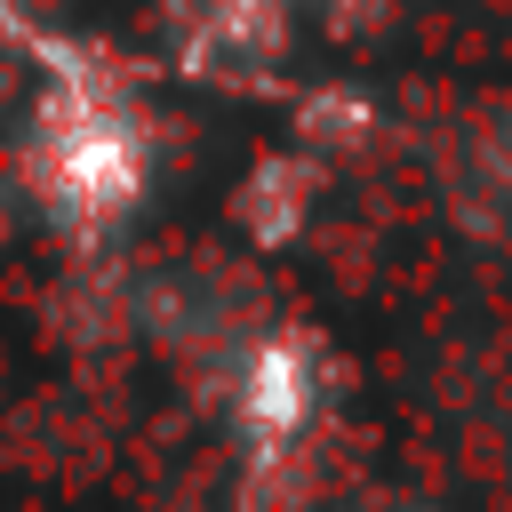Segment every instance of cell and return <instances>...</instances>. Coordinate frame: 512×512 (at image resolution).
Listing matches in <instances>:
<instances>
[{
    "mask_svg": "<svg viewBox=\"0 0 512 512\" xmlns=\"http://www.w3.org/2000/svg\"><path fill=\"white\" fill-rule=\"evenodd\" d=\"M24 184L72 240H104L144 200V120L104 80H56L24 136Z\"/></svg>",
    "mask_w": 512,
    "mask_h": 512,
    "instance_id": "cell-1",
    "label": "cell"
},
{
    "mask_svg": "<svg viewBox=\"0 0 512 512\" xmlns=\"http://www.w3.org/2000/svg\"><path fill=\"white\" fill-rule=\"evenodd\" d=\"M176 48L200 80H256L288 48V0H192Z\"/></svg>",
    "mask_w": 512,
    "mask_h": 512,
    "instance_id": "cell-3",
    "label": "cell"
},
{
    "mask_svg": "<svg viewBox=\"0 0 512 512\" xmlns=\"http://www.w3.org/2000/svg\"><path fill=\"white\" fill-rule=\"evenodd\" d=\"M328 8V24H344V32H360L368 16H384V0H320Z\"/></svg>",
    "mask_w": 512,
    "mask_h": 512,
    "instance_id": "cell-5",
    "label": "cell"
},
{
    "mask_svg": "<svg viewBox=\"0 0 512 512\" xmlns=\"http://www.w3.org/2000/svg\"><path fill=\"white\" fill-rule=\"evenodd\" d=\"M312 200H320L312 152H272V160L248 168V184L232 192V224H240L248 240H296L304 216H312Z\"/></svg>",
    "mask_w": 512,
    "mask_h": 512,
    "instance_id": "cell-4",
    "label": "cell"
},
{
    "mask_svg": "<svg viewBox=\"0 0 512 512\" xmlns=\"http://www.w3.org/2000/svg\"><path fill=\"white\" fill-rule=\"evenodd\" d=\"M336 376H328V344L304 328H272L240 352L232 368V432L248 448V472H288L304 456V440L328 424Z\"/></svg>",
    "mask_w": 512,
    "mask_h": 512,
    "instance_id": "cell-2",
    "label": "cell"
}]
</instances>
